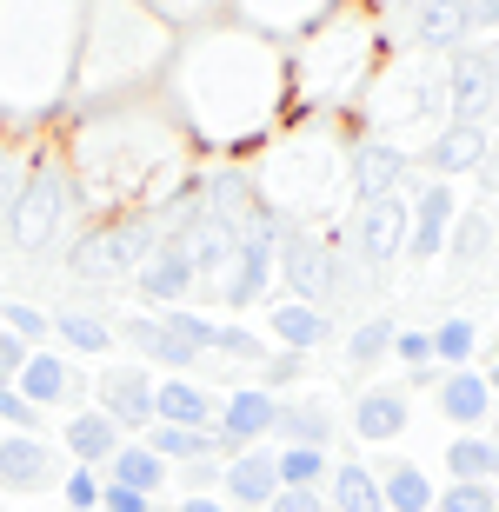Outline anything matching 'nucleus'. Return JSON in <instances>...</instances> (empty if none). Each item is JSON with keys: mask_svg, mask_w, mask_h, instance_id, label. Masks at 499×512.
Instances as JSON below:
<instances>
[{"mask_svg": "<svg viewBox=\"0 0 499 512\" xmlns=\"http://www.w3.org/2000/svg\"><path fill=\"white\" fill-rule=\"evenodd\" d=\"M453 220H460V200H453V187H420V200L406 207V253L420 266H433L440 260V247L453 240Z\"/></svg>", "mask_w": 499, "mask_h": 512, "instance_id": "nucleus-6", "label": "nucleus"}, {"mask_svg": "<svg viewBox=\"0 0 499 512\" xmlns=\"http://www.w3.org/2000/svg\"><path fill=\"white\" fill-rule=\"evenodd\" d=\"M393 360L406 366V380H413V386L440 380V373H433V340H426V326H393Z\"/></svg>", "mask_w": 499, "mask_h": 512, "instance_id": "nucleus-33", "label": "nucleus"}, {"mask_svg": "<svg viewBox=\"0 0 499 512\" xmlns=\"http://www.w3.org/2000/svg\"><path fill=\"white\" fill-rule=\"evenodd\" d=\"M0 419H7V426H40V413L14 393V386H0Z\"/></svg>", "mask_w": 499, "mask_h": 512, "instance_id": "nucleus-39", "label": "nucleus"}, {"mask_svg": "<svg viewBox=\"0 0 499 512\" xmlns=\"http://www.w3.org/2000/svg\"><path fill=\"white\" fill-rule=\"evenodd\" d=\"M134 293H140V300H154V306H187L193 300V260H187V247H180V240H160V247L140 260Z\"/></svg>", "mask_w": 499, "mask_h": 512, "instance_id": "nucleus-7", "label": "nucleus"}, {"mask_svg": "<svg viewBox=\"0 0 499 512\" xmlns=\"http://www.w3.org/2000/svg\"><path fill=\"white\" fill-rule=\"evenodd\" d=\"M60 227H67V160L40 153V160H27V180L7 207V233H14L20 253H47L60 240Z\"/></svg>", "mask_w": 499, "mask_h": 512, "instance_id": "nucleus-2", "label": "nucleus"}, {"mask_svg": "<svg viewBox=\"0 0 499 512\" xmlns=\"http://www.w3.org/2000/svg\"><path fill=\"white\" fill-rule=\"evenodd\" d=\"M0 333H14L27 353H40V340H54V313H40L27 300H7L0 306Z\"/></svg>", "mask_w": 499, "mask_h": 512, "instance_id": "nucleus-32", "label": "nucleus"}, {"mask_svg": "<svg viewBox=\"0 0 499 512\" xmlns=\"http://www.w3.org/2000/svg\"><path fill=\"white\" fill-rule=\"evenodd\" d=\"M353 247H360V260L373 266V273H386V266L406 253V200L400 193H386V200H360V213H353Z\"/></svg>", "mask_w": 499, "mask_h": 512, "instance_id": "nucleus-5", "label": "nucleus"}, {"mask_svg": "<svg viewBox=\"0 0 499 512\" xmlns=\"http://www.w3.org/2000/svg\"><path fill=\"white\" fill-rule=\"evenodd\" d=\"M327 493H333V512H386L380 486H373V466H360V459H340V466H333Z\"/></svg>", "mask_w": 499, "mask_h": 512, "instance_id": "nucleus-26", "label": "nucleus"}, {"mask_svg": "<svg viewBox=\"0 0 499 512\" xmlns=\"http://www.w3.org/2000/svg\"><path fill=\"white\" fill-rule=\"evenodd\" d=\"M480 160H486V127H440L433 140H426V167H433V180H453V173H480Z\"/></svg>", "mask_w": 499, "mask_h": 512, "instance_id": "nucleus-16", "label": "nucleus"}, {"mask_svg": "<svg viewBox=\"0 0 499 512\" xmlns=\"http://www.w3.org/2000/svg\"><path fill=\"white\" fill-rule=\"evenodd\" d=\"M54 340L74 346V353H114V320H107V313H87V306H60Z\"/></svg>", "mask_w": 499, "mask_h": 512, "instance_id": "nucleus-24", "label": "nucleus"}, {"mask_svg": "<svg viewBox=\"0 0 499 512\" xmlns=\"http://www.w3.org/2000/svg\"><path fill=\"white\" fill-rule=\"evenodd\" d=\"M114 340H127L134 353H147L154 366H173V373H187L200 353H193V340L180 333L173 320H154V313H120V326H114Z\"/></svg>", "mask_w": 499, "mask_h": 512, "instance_id": "nucleus-9", "label": "nucleus"}, {"mask_svg": "<svg viewBox=\"0 0 499 512\" xmlns=\"http://www.w3.org/2000/svg\"><path fill=\"white\" fill-rule=\"evenodd\" d=\"M433 512H499V486H446L433 493Z\"/></svg>", "mask_w": 499, "mask_h": 512, "instance_id": "nucleus-34", "label": "nucleus"}, {"mask_svg": "<svg viewBox=\"0 0 499 512\" xmlns=\"http://www.w3.org/2000/svg\"><path fill=\"white\" fill-rule=\"evenodd\" d=\"M67 506H74V512H94L100 506V473H94V466L67 473Z\"/></svg>", "mask_w": 499, "mask_h": 512, "instance_id": "nucleus-37", "label": "nucleus"}, {"mask_svg": "<svg viewBox=\"0 0 499 512\" xmlns=\"http://www.w3.org/2000/svg\"><path fill=\"white\" fill-rule=\"evenodd\" d=\"M293 446H313V453H327L333 439V406L327 399H280V419H273Z\"/></svg>", "mask_w": 499, "mask_h": 512, "instance_id": "nucleus-23", "label": "nucleus"}, {"mask_svg": "<svg viewBox=\"0 0 499 512\" xmlns=\"http://www.w3.org/2000/svg\"><path fill=\"white\" fill-rule=\"evenodd\" d=\"M267 512H327V499L320 493H273Z\"/></svg>", "mask_w": 499, "mask_h": 512, "instance_id": "nucleus-42", "label": "nucleus"}, {"mask_svg": "<svg viewBox=\"0 0 499 512\" xmlns=\"http://www.w3.org/2000/svg\"><path fill=\"white\" fill-rule=\"evenodd\" d=\"M406 167H413V160L400 153V140H360V147L346 153V173H353V193H360V200H386V193H400Z\"/></svg>", "mask_w": 499, "mask_h": 512, "instance_id": "nucleus-11", "label": "nucleus"}, {"mask_svg": "<svg viewBox=\"0 0 499 512\" xmlns=\"http://www.w3.org/2000/svg\"><path fill=\"white\" fill-rule=\"evenodd\" d=\"M94 413H107L114 426H154V380L140 366H120V373H100L94 380Z\"/></svg>", "mask_w": 499, "mask_h": 512, "instance_id": "nucleus-12", "label": "nucleus"}, {"mask_svg": "<svg viewBox=\"0 0 499 512\" xmlns=\"http://www.w3.org/2000/svg\"><path fill=\"white\" fill-rule=\"evenodd\" d=\"M453 266L460 273H480L486 266V247H493V207H460V220H453Z\"/></svg>", "mask_w": 499, "mask_h": 512, "instance_id": "nucleus-25", "label": "nucleus"}, {"mask_svg": "<svg viewBox=\"0 0 499 512\" xmlns=\"http://www.w3.org/2000/svg\"><path fill=\"white\" fill-rule=\"evenodd\" d=\"M100 486H120V493L160 499V493H167V466H160L147 446H127V439H120V453L107 459V479H100Z\"/></svg>", "mask_w": 499, "mask_h": 512, "instance_id": "nucleus-20", "label": "nucleus"}, {"mask_svg": "<svg viewBox=\"0 0 499 512\" xmlns=\"http://www.w3.org/2000/svg\"><path fill=\"white\" fill-rule=\"evenodd\" d=\"M14 393L40 413V406H67V399H80V393H87V380H80L60 353H47V346H40V353H27V366L14 373Z\"/></svg>", "mask_w": 499, "mask_h": 512, "instance_id": "nucleus-10", "label": "nucleus"}, {"mask_svg": "<svg viewBox=\"0 0 499 512\" xmlns=\"http://www.w3.org/2000/svg\"><path fill=\"white\" fill-rule=\"evenodd\" d=\"M386 353H393V320H386V313H366V320L346 333V366H353V373H373Z\"/></svg>", "mask_w": 499, "mask_h": 512, "instance_id": "nucleus-29", "label": "nucleus"}, {"mask_svg": "<svg viewBox=\"0 0 499 512\" xmlns=\"http://www.w3.org/2000/svg\"><path fill=\"white\" fill-rule=\"evenodd\" d=\"M20 366H27V346H20L14 333H0V386H14Z\"/></svg>", "mask_w": 499, "mask_h": 512, "instance_id": "nucleus-41", "label": "nucleus"}, {"mask_svg": "<svg viewBox=\"0 0 499 512\" xmlns=\"http://www.w3.org/2000/svg\"><path fill=\"white\" fill-rule=\"evenodd\" d=\"M446 107H453V120L460 127H486V114H493V100H499V74H493V60H486V47H453L446 54Z\"/></svg>", "mask_w": 499, "mask_h": 512, "instance_id": "nucleus-4", "label": "nucleus"}, {"mask_svg": "<svg viewBox=\"0 0 499 512\" xmlns=\"http://www.w3.org/2000/svg\"><path fill=\"white\" fill-rule=\"evenodd\" d=\"M180 512H227L220 499H180Z\"/></svg>", "mask_w": 499, "mask_h": 512, "instance_id": "nucleus-45", "label": "nucleus"}, {"mask_svg": "<svg viewBox=\"0 0 499 512\" xmlns=\"http://www.w3.org/2000/svg\"><path fill=\"white\" fill-rule=\"evenodd\" d=\"M267 320H273V340L287 346V353H300V360H307L313 346H327V340H333V320H327V313H320V306L280 300V306H273V313H267Z\"/></svg>", "mask_w": 499, "mask_h": 512, "instance_id": "nucleus-18", "label": "nucleus"}, {"mask_svg": "<svg viewBox=\"0 0 499 512\" xmlns=\"http://www.w3.org/2000/svg\"><path fill=\"white\" fill-rule=\"evenodd\" d=\"M413 34H420V54H453V47H466V7H453V0H433V7H420L413 14Z\"/></svg>", "mask_w": 499, "mask_h": 512, "instance_id": "nucleus-27", "label": "nucleus"}, {"mask_svg": "<svg viewBox=\"0 0 499 512\" xmlns=\"http://www.w3.org/2000/svg\"><path fill=\"white\" fill-rule=\"evenodd\" d=\"M100 512H154V499L120 493V486H100Z\"/></svg>", "mask_w": 499, "mask_h": 512, "instance_id": "nucleus-40", "label": "nucleus"}, {"mask_svg": "<svg viewBox=\"0 0 499 512\" xmlns=\"http://www.w3.org/2000/svg\"><path fill=\"white\" fill-rule=\"evenodd\" d=\"M440 419L446 426H486L493 419V386L460 366V373H440Z\"/></svg>", "mask_w": 499, "mask_h": 512, "instance_id": "nucleus-17", "label": "nucleus"}, {"mask_svg": "<svg viewBox=\"0 0 499 512\" xmlns=\"http://www.w3.org/2000/svg\"><path fill=\"white\" fill-rule=\"evenodd\" d=\"M499 27V0H480V7H466V34H486Z\"/></svg>", "mask_w": 499, "mask_h": 512, "instance_id": "nucleus-43", "label": "nucleus"}, {"mask_svg": "<svg viewBox=\"0 0 499 512\" xmlns=\"http://www.w3.org/2000/svg\"><path fill=\"white\" fill-rule=\"evenodd\" d=\"M54 479H60V453L47 439H34V433L0 439V486L7 493H47Z\"/></svg>", "mask_w": 499, "mask_h": 512, "instance_id": "nucleus-8", "label": "nucleus"}, {"mask_svg": "<svg viewBox=\"0 0 499 512\" xmlns=\"http://www.w3.org/2000/svg\"><path fill=\"white\" fill-rule=\"evenodd\" d=\"M273 466H280V493H320L327 473H333V459L313 453V446H280Z\"/></svg>", "mask_w": 499, "mask_h": 512, "instance_id": "nucleus-28", "label": "nucleus"}, {"mask_svg": "<svg viewBox=\"0 0 499 512\" xmlns=\"http://www.w3.org/2000/svg\"><path fill=\"white\" fill-rule=\"evenodd\" d=\"M147 453L160 459V466H187V459H207L213 453V433H180V426H147Z\"/></svg>", "mask_w": 499, "mask_h": 512, "instance_id": "nucleus-31", "label": "nucleus"}, {"mask_svg": "<svg viewBox=\"0 0 499 512\" xmlns=\"http://www.w3.org/2000/svg\"><path fill=\"white\" fill-rule=\"evenodd\" d=\"M220 486H227V506H253V512H267V506H273V493H280V466H273L267 446H247L240 459H227Z\"/></svg>", "mask_w": 499, "mask_h": 512, "instance_id": "nucleus-14", "label": "nucleus"}, {"mask_svg": "<svg viewBox=\"0 0 499 512\" xmlns=\"http://www.w3.org/2000/svg\"><path fill=\"white\" fill-rule=\"evenodd\" d=\"M213 413H220V399H213L207 386H193V380H160L154 386V419H160V426L213 433Z\"/></svg>", "mask_w": 499, "mask_h": 512, "instance_id": "nucleus-15", "label": "nucleus"}, {"mask_svg": "<svg viewBox=\"0 0 499 512\" xmlns=\"http://www.w3.org/2000/svg\"><path fill=\"white\" fill-rule=\"evenodd\" d=\"M67 453H74L80 466H107V459L120 453V426L107 413H94V406H87V413L67 419Z\"/></svg>", "mask_w": 499, "mask_h": 512, "instance_id": "nucleus-22", "label": "nucleus"}, {"mask_svg": "<svg viewBox=\"0 0 499 512\" xmlns=\"http://www.w3.org/2000/svg\"><path fill=\"white\" fill-rule=\"evenodd\" d=\"M373 486H380V506L386 512H433V479H426L413 459L380 466V473H373Z\"/></svg>", "mask_w": 499, "mask_h": 512, "instance_id": "nucleus-21", "label": "nucleus"}, {"mask_svg": "<svg viewBox=\"0 0 499 512\" xmlns=\"http://www.w3.org/2000/svg\"><path fill=\"white\" fill-rule=\"evenodd\" d=\"M480 187L499 193V140H486V160H480Z\"/></svg>", "mask_w": 499, "mask_h": 512, "instance_id": "nucleus-44", "label": "nucleus"}, {"mask_svg": "<svg viewBox=\"0 0 499 512\" xmlns=\"http://www.w3.org/2000/svg\"><path fill=\"white\" fill-rule=\"evenodd\" d=\"M300 373H307V360H300V353H273L267 360V386H260V393H287V386H300Z\"/></svg>", "mask_w": 499, "mask_h": 512, "instance_id": "nucleus-36", "label": "nucleus"}, {"mask_svg": "<svg viewBox=\"0 0 499 512\" xmlns=\"http://www.w3.org/2000/svg\"><path fill=\"white\" fill-rule=\"evenodd\" d=\"M160 247V227H154V213H120V220H100L87 240L74 247V273L80 286H120V280H134L140 260Z\"/></svg>", "mask_w": 499, "mask_h": 512, "instance_id": "nucleus-1", "label": "nucleus"}, {"mask_svg": "<svg viewBox=\"0 0 499 512\" xmlns=\"http://www.w3.org/2000/svg\"><path fill=\"white\" fill-rule=\"evenodd\" d=\"M273 273L293 286V300H300V306H320V300H327V233L300 227V220H280Z\"/></svg>", "mask_w": 499, "mask_h": 512, "instance_id": "nucleus-3", "label": "nucleus"}, {"mask_svg": "<svg viewBox=\"0 0 499 512\" xmlns=\"http://www.w3.org/2000/svg\"><path fill=\"white\" fill-rule=\"evenodd\" d=\"M486 60H493V74H499V40H493V54H486Z\"/></svg>", "mask_w": 499, "mask_h": 512, "instance_id": "nucleus-46", "label": "nucleus"}, {"mask_svg": "<svg viewBox=\"0 0 499 512\" xmlns=\"http://www.w3.org/2000/svg\"><path fill=\"white\" fill-rule=\"evenodd\" d=\"M220 473H227V466H220V459H187V466H180V486H187V499H213V486H220Z\"/></svg>", "mask_w": 499, "mask_h": 512, "instance_id": "nucleus-35", "label": "nucleus"}, {"mask_svg": "<svg viewBox=\"0 0 499 512\" xmlns=\"http://www.w3.org/2000/svg\"><path fill=\"white\" fill-rule=\"evenodd\" d=\"M20 180H27V160H14V153L0 147V213L14 207V193H20Z\"/></svg>", "mask_w": 499, "mask_h": 512, "instance_id": "nucleus-38", "label": "nucleus"}, {"mask_svg": "<svg viewBox=\"0 0 499 512\" xmlns=\"http://www.w3.org/2000/svg\"><path fill=\"white\" fill-rule=\"evenodd\" d=\"M446 473H453V486H499V439L460 433L446 446Z\"/></svg>", "mask_w": 499, "mask_h": 512, "instance_id": "nucleus-19", "label": "nucleus"}, {"mask_svg": "<svg viewBox=\"0 0 499 512\" xmlns=\"http://www.w3.org/2000/svg\"><path fill=\"white\" fill-rule=\"evenodd\" d=\"M426 340H433V366H453V373H460V366H473V353H480V326L453 313V320H440Z\"/></svg>", "mask_w": 499, "mask_h": 512, "instance_id": "nucleus-30", "label": "nucleus"}, {"mask_svg": "<svg viewBox=\"0 0 499 512\" xmlns=\"http://www.w3.org/2000/svg\"><path fill=\"white\" fill-rule=\"evenodd\" d=\"M406 386H366L360 399H353V439L360 446H386V439L406 433Z\"/></svg>", "mask_w": 499, "mask_h": 512, "instance_id": "nucleus-13", "label": "nucleus"}]
</instances>
